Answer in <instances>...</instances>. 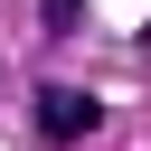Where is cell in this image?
Listing matches in <instances>:
<instances>
[{
    "mask_svg": "<svg viewBox=\"0 0 151 151\" xmlns=\"http://www.w3.org/2000/svg\"><path fill=\"white\" fill-rule=\"evenodd\" d=\"M38 123H47L57 142H76V132H94V123H104V104H94V94H76V85H47V94H38Z\"/></svg>",
    "mask_w": 151,
    "mask_h": 151,
    "instance_id": "1",
    "label": "cell"
}]
</instances>
